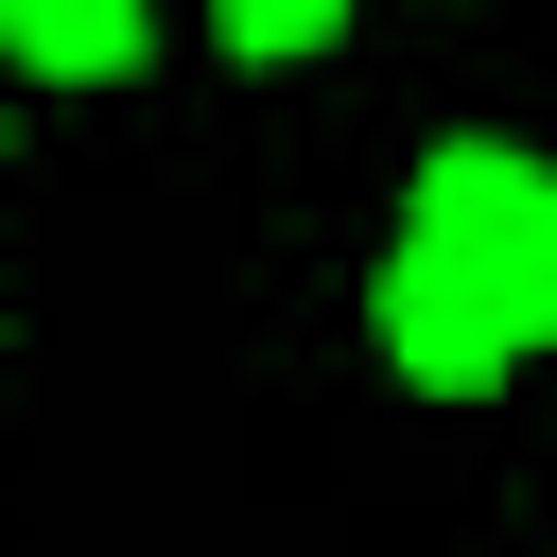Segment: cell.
I'll return each mask as SVG.
<instances>
[{
    "instance_id": "obj_1",
    "label": "cell",
    "mask_w": 557,
    "mask_h": 557,
    "mask_svg": "<svg viewBox=\"0 0 557 557\" xmlns=\"http://www.w3.org/2000/svg\"><path fill=\"white\" fill-rule=\"evenodd\" d=\"M400 244L470 261V278L505 296V331H522V348H557V174H540V157H505V139H453V157H418V209H400Z\"/></svg>"
},
{
    "instance_id": "obj_2",
    "label": "cell",
    "mask_w": 557,
    "mask_h": 557,
    "mask_svg": "<svg viewBox=\"0 0 557 557\" xmlns=\"http://www.w3.org/2000/svg\"><path fill=\"white\" fill-rule=\"evenodd\" d=\"M366 313H383V366H400L418 400H487V383L522 366V331H505V296H487L470 261H435V244H383V278H366Z\"/></svg>"
},
{
    "instance_id": "obj_3",
    "label": "cell",
    "mask_w": 557,
    "mask_h": 557,
    "mask_svg": "<svg viewBox=\"0 0 557 557\" xmlns=\"http://www.w3.org/2000/svg\"><path fill=\"white\" fill-rule=\"evenodd\" d=\"M0 52L52 87H104V70H139V0H0Z\"/></svg>"
},
{
    "instance_id": "obj_4",
    "label": "cell",
    "mask_w": 557,
    "mask_h": 557,
    "mask_svg": "<svg viewBox=\"0 0 557 557\" xmlns=\"http://www.w3.org/2000/svg\"><path fill=\"white\" fill-rule=\"evenodd\" d=\"M226 17V52H331L348 35V0H209Z\"/></svg>"
}]
</instances>
